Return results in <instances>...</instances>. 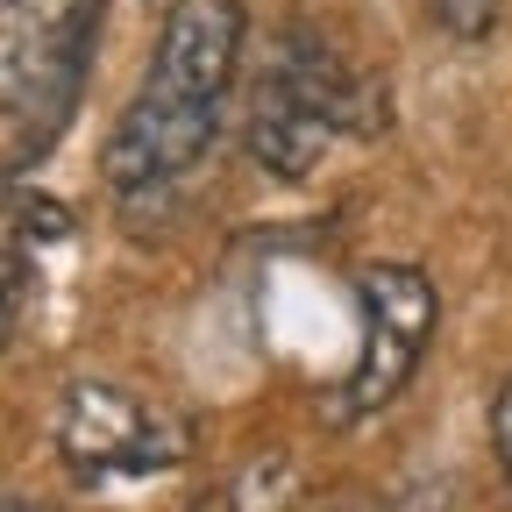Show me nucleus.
<instances>
[{
  "instance_id": "7ed1b4c3",
  "label": "nucleus",
  "mask_w": 512,
  "mask_h": 512,
  "mask_svg": "<svg viewBox=\"0 0 512 512\" xmlns=\"http://www.w3.org/2000/svg\"><path fill=\"white\" fill-rule=\"evenodd\" d=\"M57 456L79 484H121V477H157L192 456L185 420L143 406L107 377H79L57 399Z\"/></svg>"
},
{
  "instance_id": "423d86ee",
  "label": "nucleus",
  "mask_w": 512,
  "mask_h": 512,
  "mask_svg": "<svg viewBox=\"0 0 512 512\" xmlns=\"http://www.w3.org/2000/svg\"><path fill=\"white\" fill-rule=\"evenodd\" d=\"M420 8L434 15L441 36H456V43H484L498 29V0H420Z\"/></svg>"
},
{
  "instance_id": "39448f33",
  "label": "nucleus",
  "mask_w": 512,
  "mask_h": 512,
  "mask_svg": "<svg viewBox=\"0 0 512 512\" xmlns=\"http://www.w3.org/2000/svg\"><path fill=\"white\" fill-rule=\"evenodd\" d=\"M242 0H171V15L157 29V57H150V86L178 93V100H200L221 107L235 86V64H242Z\"/></svg>"
},
{
  "instance_id": "20e7f679",
  "label": "nucleus",
  "mask_w": 512,
  "mask_h": 512,
  "mask_svg": "<svg viewBox=\"0 0 512 512\" xmlns=\"http://www.w3.org/2000/svg\"><path fill=\"white\" fill-rule=\"evenodd\" d=\"M356 306H363V342L356 363L342 377V420H370L384 413L420 370L434 320H441V292L420 264H363L356 271Z\"/></svg>"
},
{
  "instance_id": "f03ea898",
  "label": "nucleus",
  "mask_w": 512,
  "mask_h": 512,
  "mask_svg": "<svg viewBox=\"0 0 512 512\" xmlns=\"http://www.w3.org/2000/svg\"><path fill=\"white\" fill-rule=\"evenodd\" d=\"M107 0H0V114H8V171L43 164L79 114Z\"/></svg>"
},
{
  "instance_id": "6e6552de",
  "label": "nucleus",
  "mask_w": 512,
  "mask_h": 512,
  "mask_svg": "<svg viewBox=\"0 0 512 512\" xmlns=\"http://www.w3.org/2000/svg\"><path fill=\"white\" fill-rule=\"evenodd\" d=\"M0 512H50V505H36V498H22V491H8V505Z\"/></svg>"
},
{
  "instance_id": "f257e3e1",
  "label": "nucleus",
  "mask_w": 512,
  "mask_h": 512,
  "mask_svg": "<svg viewBox=\"0 0 512 512\" xmlns=\"http://www.w3.org/2000/svg\"><path fill=\"white\" fill-rule=\"evenodd\" d=\"M377 128H384V79H370L335 36L292 22L271 43L264 86L249 107V157L271 178H306L328 157V143L377 136Z\"/></svg>"
},
{
  "instance_id": "0eeeda50",
  "label": "nucleus",
  "mask_w": 512,
  "mask_h": 512,
  "mask_svg": "<svg viewBox=\"0 0 512 512\" xmlns=\"http://www.w3.org/2000/svg\"><path fill=\"white\" fill-rule=\"evenodd\" d=\"M491 448H498V463L512 477V377L498 384V406H491Z\"/></svg>"
}]
</instances>
